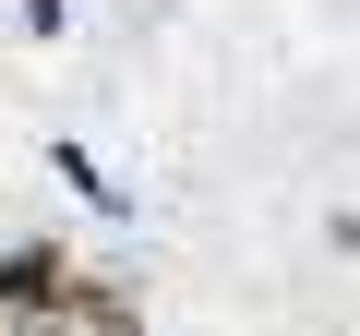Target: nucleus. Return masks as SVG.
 I'll use <instances>...</instances> for the list:
<instances>
[{
  "mask_svg": "<svg viewBox=\"0 0 360 336\" xmlns=\"http://www.w3.org/2000/svg\"><path fill=\"white\" fill-rule=\"evenodd\" d=\"M0 312H72V264L60 252H13L0 264Z\"/></svg>",
  "mask_w": 360,
  "mask_h": 336,
  "instance_id": "1",
  "label": "nucleus"
},
{
  "mask_svg": "<svg viewBox=\"0 0 360 336\" xmlns=\"http://www.w3.org/2000/svg\"><path fill=\"white\" fill-rule=\"evenodd\" d=\"M60 181H72V193H84V205H120V181H108V168H96V156H84V144H60Z\"/></svg>",
  "mask_w": 360,
  "mask_h": 336,
  "instance_id": "2",
  "label": "nucleus"
},
{
  "mask_svg": "<svg viewBox=\"0 0 360 336\" xmlns=\"http://www.w3.org/2000/svg\"><path fill=\"white\" fill-rule=\"evenodd\" d=\"M13 336H132V312H96V324H72V312H37V324H13Z\"/></svg>",
  "mask_w": 360,
  "mask_h": 336,
  "instance_id": "3",
  "label": "nucleus"
}]
</instances>
